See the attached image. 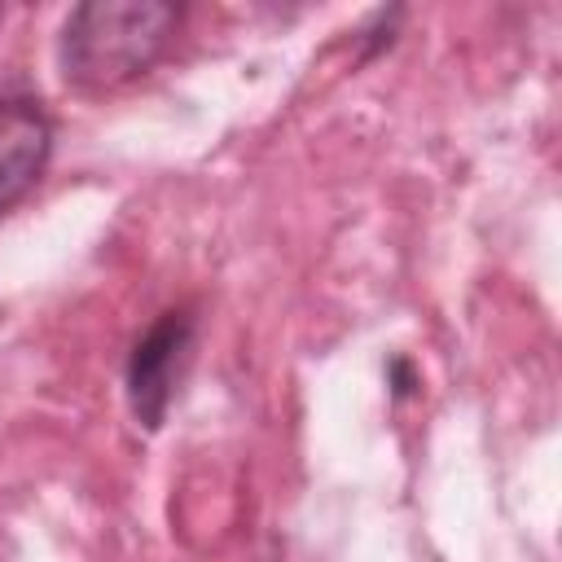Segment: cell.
<instances>
[{"label":"cell","instance_id":"1","mask_svg":"<svg viewBox=\"0 0 562 562\" xmlns=\"http://www.w3.org/2000/svg\"><path fill=\"white\" fill-rule=\"evenodd\" d=\"M180 9L167 0H92L61 26V75L79 92H114L140 79L171 44Z\"/></svg>","mask_w":562,"mask_h":562},{"label":"cell","instance_id":"2","mask_svg":"<svg viewBox=\"0 0 562 562\" xmlns=\"http://www.w3.org/2000/svg\"><path fill=\"white\" fill-rule=\"evenodd\" d=\"M189 351H193V316L189 312H162L140 334V342L132 347L127 400H132L136 422H145L149 430L162 426L167 404L176 395V382H180V373L189 364Z\"/></svg>","mask_w":562,"mask_h":562},{"label":"cell","instance_id":"3","mask_svg":"<svg viewBox=\"0 0 562 562\" xmlns=\"http://www.w3.org/2000/svg\"><path fill=\"white\" fill-rule=\"evenodd\" d=\"M53 154V123L40 101L0 97V215L22 202Z\"/></svg>","mask_w":562,"mask_h":562}]
</instances>
